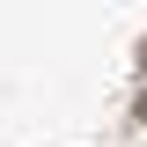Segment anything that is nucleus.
I'll return each instance as SVG.
<instances>
[{"label": "nucleus", "instance_id": "nucleus-1", "mask_svg": "<svg viewBox=\"0 0 147 147\" xmlns=\"http://www.w3.org/2000/svg\"><path fill=\"white\" fill-rule=\"evenodd\" d=\"M140 125H147V96H140Z\"/></svg>", "mask_w": 147, "mask_h": 147}]
</instances>
